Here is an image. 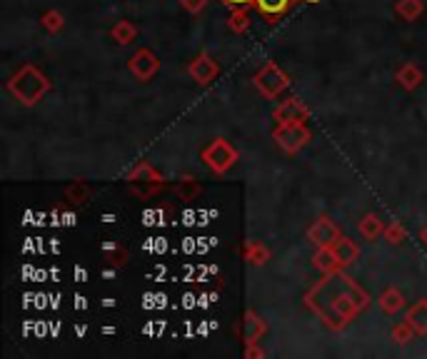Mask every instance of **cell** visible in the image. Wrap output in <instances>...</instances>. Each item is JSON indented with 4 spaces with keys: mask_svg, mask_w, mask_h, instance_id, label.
Returning a JSON list of instances; mask_svg holds the SVG:
<instances>
[{
    "mask_svg": "<svg viewBox=\"0 0 427 359\" xmlns=\"http://www.w3.org/2000/svg\"><path fill=\"white\" fill-rule=\"evenodd\" d=\"M310 297H320V302L310 300V307L320 314L328 327H342L368 305V294L340 272L328 274V280L312 289Z\"/></svg>",
    "mask_w": 427,
    "mask_h": 359,
    "instance_id": "obj_1",
    "label": "cell"
},
{
    "mask_svg": "<svg viewBox=\"0 0 427 359\" xmlns=\"http://www.w3.org/2000/svg\"><path fill=\"white\" fill-rule=\"evenodd\" d=\"M8 88H10V92H13L23 105H35L43 95H46L50 85H48V80L43 72H38L33 65H28L8 83Z\"/></svg>",
    "mask_w": 427,
    "mask_h": 359,
    "instance_id": "obj_2",
    "label": "cell"
},
{
    "mask_svg": "<svg viewBox=\"0 0 427 359\" xmlns=\"http://www.w3.org/2000/svg\"><path fill=\"white\" fill-rule=\"evenodd\" d=\"M203 160L212 172H228L235 165L237 152L232 150V145L228 140H212L203 150Z\"/></svg>",
    "mask_w": 427,
    "mask_h": 359,
    "instance_id": "obj_3",
    "label": "cell"
},
{
    "mask_svg": "<svg viewBox=\"0 0 427 359\" xmlns=\"http://www.w3.org/2000/svg\"><path fill=\"white\" fill-rule=\"evenodd\" d=\"M255 85L265 98H277V95L288 88V75H285L275 63H268V65L255 75Z\"/></svg>",
    "mask_w": 427,
    "mask_h": 359,
    "instance_id": "obj_4",
    "label": "cell"
},
{
    "mask_svg": "<svg viewBox=\"0 0 427 359\" xmlns=\"http://www.w3.org/2000/svg\"><path fill=\"white\" fill-rule=\"evenodd\" d=\"M272 137H275V143L285 152H297L310 140V130L303 123H290V125H280Z\"/></svg>",
    "mask_w": 427,
    "mask_h": 359,
    "instance_id": "obj_5",
    "label": "cell"
},
{
    "mask_svg": "<svg viewBox=\"0 0 427 359\" xmlns=\"http://www.w3.org/2000/svg\"><path fill=\"white\" fill-rule=\"evenodd\" d=\"M308 237L312 245H317V247H332L337 242V237H340V229H337L335 223H330L328 217H320V220L308 229Z\"/></svg>",
    "mask_w": 427,
    "mask_h": 359,
    "instance_id": "obj_6",
    "label": "cell"
},
{
    "mask_svg": "<svg viewBox=\"0 0 427 359\" xmlns=\"http://www.w3.org/2000/svg\"><path fill=\"white\" fill-rule=\"evenodd\" d=\"M272 118L277 120V125H290V123H305L310 118V110L305 107L300 100H285L280 107H275Z\"/></svg>",
    "mask_w": 427,
    "mask_h": 359,
    "instance_id": "obj_7",
    "label": "cell"
},
{
    "mask_svg": "<svg viewBox=\"0 0 427 359\" xmlns=\"http://www.w3.org/2000/svg\"><path fill=\"white\" fill-rule=\"evenodd\" d=\"M158 68H160L158 58H155L150 50H140V52H135V55L130 58L132 75H135V78H140V80H150L152 75H155V70H158Z\"/></svg>",
    "mask_w": 427,
    "mask_h": 359,
    "instance_id": "obj_8",
    "label": "cell"
},
{
    "mask_svg": "<svg viewBox=\"0 0 427 359\" xmlns=\"http://www.w3.org/2000/svg\"><path fill=\"white\" fill-rule=\"evenodd\" d=\"M215 72H217V65L208 58V55H197L190 63V78L195 80V83H200V85L210 83V80L215 78Z\"/></svg>",
    "mask_w": 427,
    "mask_h": 359,
    "instance_id": "obj_9",
    "label": "cell"
},
{
    "mask_svg": "<svg viewBox=\"0 0 427 359\" xmlns=\"http://www.w3.org/2000/svg\"><path fill=\"white\" fill-rule=\"evenodd\" d=\"M312 262H315V267L325 274H335L345 267V265L337 260L335 252H332V247H317V255L312 257Z\"/></svg>",
    "mask_w": 427,
    "mask_h": 359,
    "instance_id": "obj_10",
    "label": "cell"
},
{
    "mask_svg": "<svg viewBox=\"0 0 427 359\" xmlns=\"http://www.w3.org/2000/svg\"><path fill=\"white\" fill-rule=\"evenodd\" d=\"M332 252L337 255V260L342 262V265H352V262L360 257V249H357V245L352 240H348V237H337V242L332 245Z\"/></svg>",
    "mask_w": 427,
    "mask_h": 359,
    "instance_id": "obj_11",
    "label": "cell"
},
{
    "mask_svg": "<svg viewBox=\"0 0 427 359\" xmlns=\"http://www.w3.org/2000/svg\"><path fill=\"white\" fill-rule=\"evenodd\" d=\"M408 322L415 327V332L427 334V300L415 302L413 307L408 309Z\"/></svg>",
    "mask_w": 427,
    "mask_h": 359,
    "instance_id": "obj_12",
    "label": "cell"
},
{
    "mask_svg": "<svg viewBox=\"0 0 427 359\" xmlns=\"http://www.w3.org/2000/svg\"><path fill=\"white\" fill-rule=\"evenodd\" d=\"M263 332H265L263 320H260L257 314H252V312L245 314V322H243V337H245V342H248V345H252V342H257L260 337H263Z\"/></svg>",
    "mask_w": 427,
    "mask_h": 359,
    "instance_id": "obj_13",
    "label": "cell"
},
{
    "mask_svg": "<svg viewBox=\"0 0 427 359\" xmlns=\"http://www.w3.org/2000/svg\"><path fill=\"white\" fill-rule=\"evenodd\" d=\"M380 307H382V312H388V314L400 312V309L405 307V297H402L400 289L390 287V289H385V292H382V297H380Z\"/></svg>",
    "mask_w": 427,
    "mask_h": 359,
    "instance_id": "obj_14",
    "label": "cell"
},
{
    "mask_svg": "<svg viewBox=\"0 0 427 359\" xmlns=\"http://www.w3.org/2000/svg\"><path fill=\"white\" fill-rule=\"evenodd\" d=\"M397 83H400L402 88H408V90H415V88L422 83V72L417 65H413V63H408V65H402L400 70H397Z\"/></svg>",
    "mask_w": 427,
    "mask_h": 359,
    "instance_id": "obj_15",
    "label": "cell"
},
{
    "mask_svg": "<svg viewBox=\"0 0 427 359\" xmlns=\"http://www.w3.org/2000/svg\"><path fill=\"white\" fill-rule=\"evenodd\" d=\"M395 10H397V15H400L402 20L413 23L415 18H420L422 15L425 6H422V0H400V3L395 6Z\"/></svg>",
    "mask_w": 427,
    "mask_h": 359,
    "instance_id": "obj_16",
    "label": "cell"
},
{
    "mask_svg": "<svg viewBox=\"0 0 427 359\" xmlns=\"http://www.w3.org/2000/svg\"><path fill=\"white\" fill-rule=\"evenodd\" d=\"M357 229H360V235L365 237V240H377V237L385 232V225L380 223V217L368 215L360 225H357Z\"/></svg>",
    "mask_w": 427,
    "mask_h": 359,
    "instance_id": "obj_17",
    "label": "cell"
},
{
    "mask_svg": "<svg viewBox=\"0 0 427 359\" xmlns=\"http://www.w3.org/2000/svg\"><path fill=\"white\" fill-rule=\"evenodd\" d=\"M252 3H255V8L263 15H280L288 10V6L292 0H252Z\"/></svg>",
    "mask_w": 427,
    "mask_h": 359,
    "instance_id": "obj_18",
    "label": "cell"
},
{
    "mask_svg": "<svg viewBox=\"0 0 427 359\" xmlns=\"http://www.w3.org/2000/svg\"><path fill=\"white\" fill-rule=\"evenodd\" d=\"M245 257H248L250 265H265L270 260L268 247H263L260 242H248V249H245Z\"/></svg>",
    "mask_w": 427,
    "mask_h": 359,
    "instance_id": "obj_19",
    "label": "cell"
},
{
    "mask_svg": "<svg viewBox=\"0 0 427 359\" xmlns=\"http://www.w3.org/2000/svg\"><path fill=\"white\" fill-rule=\"evenodd\" d=\"M112 38L118 40L120 45H128V43L135 38V28H132V23H128V20H120L118 25L112 28Z\"/></svg>",
    "mask_w": 427,
    "mask_h": 359,
    "instance_id": "obj_20",
    "label": "cell"
},
{
    "mask_svg": "<svg viewBox=\"0 0 427 359\" xmlns=\"http://www.w3.org/2000/svg\"><path fill=\"white\" fill-rule=\"evenodd\" d=\"M413 334H415V327L410 325L408 320L393 327V340H395V342H400V345H408V342L413 340Z\"/></svg>",
    "mask_w": 427,
    "mask_h": 359,
    "instance_id": "obj_21",
    "label": "cell"
},
{
    "mask_svg": "<svg viewBox=\"0 0 427 359\" xmlns=\"http://www.w3.org/2000/svg\"><path fill=\"white\" fill-rule=\"evenodd\" d=\"M382 235H385V240H388L390 245H400V242H405V240H408V232H405V229H402L397 223L388 225V227H385V232H382Z\"/></svg>",
    "mask_w": 427,
    "mask_h": 359,
    "instance_id": "obj_22",
    "label": "cell"
},
{
    "mask_svg": "<svg viewBox=\"0 0 427 359\" xmlns=\"http://www.w3.org/2000/svg\"><path fill=\"white\" fill-rule=\"evenodd\" d=\"M43 25H46V30H50V33H58L60 28H63V15H60L58 10H48V13L43 15Z\"/></svg>",
    "mask_w": 427,
    "mask_h": 359,
    "instance_id": "obj_23",
    "label": "cell"
},
{
    "mask_svg": "<svg viewBox=\"0 0 427 359\" xmlns=\"http://www.w3.org/2000/svg\"><path fill=\"white\" fill-rule=\"evenodd\" d=\"M250 25L248 15H245V10H235V13L230 15V28L235 30V33H245Z\"/></svg>",
    "mask_w": 427,
    "mask_h": 359,
    "instance_id": "obj_24",
    "label": "cell"
},
{
    "mask_svg": "<svg viewBox=\"0 0 427 359\" xmlns=\"http://www.w3.org/2000/svg\"><path fill=\"white\" fill-rule=\"evenodd\" d=\"M183 8L188 13H200L205 8V0H183Z\"/></svg>",
    "mask_w": 427,
    "mask_h": 359,
    "instance_id": "obj_25",
    "label": "cell"
},
{
    "mask_svg": "<svg viewBox=\"0 0 427 359\" xmlns=\"http://www.w3.org/2000/svg\"><path fill=\"white\" fill-rule=\"evenodd\" d=\"M257 342H252V345H250V349H248V357H263V349H260V347H255Z\"/></svg>",
    "mask_w": 427,
    "mask_h": 359,
    "instance_id": "obj_26",
    "label": "cell"
},
{
    "mask_svg": "<svg viewBox=\"0 0 427 359\" xmlns=\"http://www.w3.org/2000/svg\"><path fill=\"white\" fill-rule=\"evenodd\" d=\"M228 3H230V6H237V8H243L245 3H250V0H228Z\"/></svg>",
    "mask_w": 427,
    "mask_h": 359,
    "instance_id": "obj_27",
    "label": "cell"
},
{
    "mask_svg": "<svg viewBox=\"0 0 427 359\" xmlns=\"http://www.w3.org/2000/svg\"><path fill=\"white\" fill-rule=\"evenodd\" d=\"M420 237H422V242H425V245H427V227H425V229H422V232H420Z\"/></svg>",
    "mask_w": 427,
    "mask_h": 359,
    "instance_id": "obj_28",
    "label": "cell"
}]
</instances>
